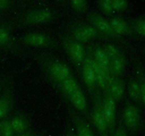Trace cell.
Returning a JSON list of instances; mask_svg holds the SVG:
<instances>
[{
	"mask_svg": "<svg viewBox=\"0 0 145 136\" xmlns=\"http://www.w3.org/2000/svg\"><path fill=\"white\" fill-rule=\"evenodd\" d=\"M33 57L52 86L73 75L69 65L52 54L36 52L33 54Z\"/></svg>",
	"mask_w": 145,
	"mask_h": 136,
	"instance_id": "1",
	"label": "cell"
},
{
	"mask_svg": "<svg viewBox=\"0 0 145 136\" xmlns=\"http://www.w3.org/2000/svg\"><path fill=\"white\" fill-rule=\"evenodd\" d=\"M67 33L72 38L82 44L89 43L93 40L112 41L109 37L102 33L89 22L85 23L78 21L71 23L68 26Z\"/></svg>",
	"mask_w": 145,
	"mask_h": 136,
	"instance_id": "2",
	"label": "cell"
},
{
	"mask_svg": "<svg viewBox=\"0 0 145 136\" xmlns=\"http://www.w3.org/2000/svg\"><path fill=\"white\" fill-rule=\"evenodd\" d=\"M61 48L67 53L74 65L80 73L82 67L86 58V48L84 44L72 38L68 33L59 35Z\"/></svg>",
	"mask_w": 145,
	"mask_h": 136,
	"instance_id": "3",
	"label": "cell"
},
{
	"mask_svg": "<svg viewBox=\"0 0 145 136\" xmlns=\"http://www.w3.org/2000/svg\"><path fill=\"white\" fill-rule=\"evenodd\" d=\"M59 16L57 11L49 7L33 8L18 18V24L19 26L46 24L56 20Z\"/></svg>",
	"mask_w": 145,
	"mask_h": 136,
	"instance_id": "4",
	"label": "cell"
},
{
	"mask_svg": "<svg viewBox=\"0 0 145 136\" xmlns=\"http://www.w3.org/2000/svg\"><path fill=\"white\" fill-rule=\"evenodd\" d=\"M17 41L21 45L43 49L57 50L61 47L59 42L50 34L38 31L25 33L17 38Z\"/></svg>",
	"mask_w": 145,
	"mask_h": 136,
	"instance_id": "5",
	"label": "cell"
},
{
	"mask_svg": "<svg viewBox=\"0 0 145 136\" xmlns=\"http://www.w3.org/2000/svg\"><path fill=\"white\" fill-rule=\"evenodd\" d=\"M121 120L127 134L130 136H135L141 130L142 123L140 109L130 101H125Z\"/></svg>",
	"mask_w": 145,
	"mask_h": 136,
	"instance_id": "6",
	"label": "cell"
},
{
	"mask_svg": "<svg viewBox=\"0 0 145 136\" xmlns=\"http://www.w3.org/2000/svg\"><path fill=\"white\" fill-rule=\"evenodd\" d=\"M91 97L92 100V112L91 113L92 123L99 132V135L108 133L107 123L103 113V94L101 89L99 88L94 94Z\"/></svg>",
	"mask_w": 145,
	"mask_h": 136,
	"instance_id": "7",
	"label": "cell"
},
{
	"mask_svg": "<svg viewBox=\"0 0 145 136\" xmlns=\"http://www.w3.org/2000/svg\"><path fill=\"white\" fill-rule=\"evenodd\" d=\"M86 19H87L88 22L89 24L93 25L95 28H97L102 33L109 37L111 40L116 41L118 42H120V43L125 45V46L129 47L127 41L123 37L119 36L118 35H117L115 33L113 28L110 26V23H109L108 20L102 16L99 13L93 11H90L87 14Z\"/></svg>",
	"mask_w": 145,
	"mask_h": 136,
	"instance_id": "8",
	"label": "cell"
},
{
	"mask_svg": "<svg viewBox=\"0 0 145 136\" xmlns=\"http://www.w3.org/2000/svg\"><path fill=\"white\" fill-rule=\"evenodd\" d=\"M12 30L13 28L11 26L0 24V51L23 56L24 50L16 38H14Z\"/></svg>",
	"mask_w": 145,
	"mask_h": 136,
	"instance_id": "9",
	"label": "cell"
},
{
	"mask_svg": "<svg viewBox=\"0 0 145 136\" xmlns=\"http://www.w3.org/2000/svg\"><path fill=\"white\" fill-rule=\"evenodd\" d=\"M14 105V86L11 78L7 82L0 94V120L7 118Z\"/></svg>",
	"mask_w": 145,
	"mask_h": 136,
	"instance_id": "10",
	"label": "cell"
},
{
	"mask_svg": "<svg viewBox=\"0 0 145 136\" xmlns=\"http://www.w3.org/2000/svg\"><path fill=\"white\" fill-rule=\"evenodd\" d=\"M105 119L107 123L109 136H113L116 128V102L108 92V89L102 93Z\"/></svg>",
	"mask_w": 145,
	"mask_h": 136,
	"instance_id": "11",
	"label": "cell"
},
{
	"mask_svg": "<svg viewBox=\"0 0 145 136\" xmlns=\"http://www.w3.org/2000/svg\"><path fill=\"white\" fill-rule=\"evenodd\" d=\"M65 102L70 118L72 119L75 127L76 135L78 136H95L87 120H85L80 114L77 113L68 101L65 100Z\"/></svg>",
	"mask_w": 145,
	"mask_h": 136,
	"instance_id": "12",
	"label": "cell"
},
{
	"mask_svg": "<svg viewBox=\"0 0 145 136\" xmlns=\"http://www.w3.org/2000/svg\"><path fill=\"white\" fill-rule=\"evenodd\" d=\"M67 101H69L71 106L76 111L79 112L82 116H84L85 119H86L87 121H91V113L89 111L87 99H86V96L82 91V88L79 87L74 93L72 94L68 98Z\"/></svg>",
	"mask_w": 145,
	"mask_h": 136,
	"instance_id": "13",
	"label": "cell"
},
{
	"mask_svg": "<svg viewBox=\"0 0 145 136\" xmlns=\"http://www.w3.org/2000/svg\"><path fill=\"white\" fill-rule=\"evenodd\" d=\"M80 75L89 94L91 95V96H92L97 91L99 87H98L97 82H96L95 74L87 58H86L84 62L82 69H81Z\"/></svg>",
	"mask_w": 145,
	"mask_h": 136,
	"instance_id": "14",
	"label": "cell"
},
{
	"mask_svg": "<svg viewBox=\"0 0 145 136\" xmlns=\"http://www.w3.org/2000/svg\"><path fill=\"white\" fill-rule=\"evenodd\" d=\"M108 21L113 31L119 36L123 37V35H126L133 38H137L138 37L133 31L128 21L123 17L120 16H111Z\"/></svg>",
	"mask_w": 145,
	"mask_h": 136,
	"instance_id": "15",
	"label": "cell"
},
{
	"mask_svg": "<svg viewBox=\"0 0 145 136\" xmlns=\"http://www.w3.org/2000/svg\"><path fill=\"white\" fill-rule=\"evenodd\" d=\"M10 122L14 134L27 131L30 129L31 125L30 116L26 113L21 110L16 111L10 119Z\"/></svg>",
	"mask_w": 145,
	"mask_h": 136,
	"instance_id": "16",
	"label": "cell"
},
{
	"mask_svg": "<svg viewBox=\"0 0 145 136\" xmlns=\"http://www.w3.org/2000/svg\"><path fill=\"white\" fill-rule=\"evenodd\" d=\"M108 90L116 103H118L124 97L125 82L122 77H115L110 75L108 81Z\"/></svg>",
	"mask_w": 145,
	"mask_h": 136,
	"instance_id": "17",
	"label": "cell"
},
{
	"mask_svg": "<svg viewBox=\"0 0 145 136\" xmlns=\"http://www.w3.org/2000/svg\"><path fill=\"white\" fill-rule=\"evenodd\" d=\"M55 89L57 90V92L60 94L65 100H67L68 98L74 93L79 87V83L76 78L74 76V75L64 79L62 82L58 83L55 86H53Z\"/></svg>",
	"mask_w": 145,
	"mask_h": 136,
	"instance_id": "18",
	"label": "cell"
},
{
	"mask_svg": "<svg viewBox=\"0 0 145 136\" xmlns=\"http://www.w3.org/2000/svg\"><path fill=\"white\" fill-rule=\"evenodd\" d=\"M127 64V58L125 54L122 52L118 57L110 60L109 72L115 77H122L125 72Z\"/></svg>",
	"mask_w": 145,
	"mask_h": 136,
	"instance_id": "19",
	"label": "cell"
},
{
	"mask_svg": "<svg viewBox=\"0 0 145 136\" xmlns=\"http://www.w3.org/2000/svg\"><path fill=\"white\" fill-rule=\"evenodd\" d=\"M127 89L129 97L133 102L138 105L142 104L140 84L136 76H130L129 78L127 84Z\"/></svg>",
	"mask_w": 145,
	"mask_h": 136,
	"instance_id": "20",
	"label": "cell"
},
{
	"mask_svg": "<svg viewBox=\"0 0 145 136\" xmlns=\"http://www.w3.org/2000/svg\"><path fill=\"white\" fill-rule=\"evenodd\" d=\"M133 65L135 76L138 79L141 89L142 103L145 107V67L141 61L136 57L133 58Z\"/></svg>",
	"mask_w": 145,
	"mask_h": 136,
	"instance_id": "21",
	"label": "cell"
},
{
	"mask_svg": "<svg viewBox=\"0 0 145 136\" xmlns=\"http://www.w3.org/2000/svg\"><path fill=\"white\" fill-rule=\"evenodd\" d=\"M90 45L92 55L95 61L102 67L109 69L110 60L103 50L102 45H101L99 43H93Z\"/></svg>",
	"mask_w": 145,
	"mask_h": 136,
	"instance_id": "22",
	"label": "cell"
},
{
	"mask_svg": "<svg viewBox=\"0 0 145 136\" xmlns=\"http://www.w3.org/2000/svg\"><path fill=\"white\" fill-rule=\"evenodd\" d=\"M128 23L132 29L137 36L145 38V18L144 17L133 18L128 20Z\"/></svg>",
	"mask_w": 145,
	"mask_h": 136,
	"instance_id": "23",
	"label": "cell"
},
{
	"mask_svg": "<svg viewBox=\"0 0 145 136\" xmlns=\"http://www.w3.org/2000/svg\"><path fill=\"white\" fill-rule=\"evenodd\" d=\"M102 48L110 60L116 58L123 52L119 47L113 43H105L102 45Z\"/></svg>",
	"mask_w": 145,
	"mask_h": 136,
	"instance_id": "24",
	"label": "cell"
},
{
	"mask_svg": "<svg viewBox=\"0 0 145 136\" xmlns=\"http://www.w3.org/2000/svg\"><path fill=\"white\" fill-rule=\"evenodd\" d=\"M97 4L102 14L109 17L113 16L114 11L112 7L111 0H97Z\"/></svg>",
	"mask_w": 145,
	"mask_h": 136,
	"instance_id": "25",
	"label": "cell"
},
{
	"mask_svg": "<svg viewBox=\"0 0 145 136\" xmlns=\"http://www.w3.org/2000/svg\"><path fill=\"white\" fill-rule=\"evenodd\" d=\"M14 132L11 127L9 118L0 120V136H14Z\"/></svg>",
	"mask_w": 145,
	"mask_h": 136,
	"instance_id": "26",
	"label": "cell"
},
{
	"mask_svg": "<svg viewBox=\"0 0 145 136\" xmlns=\"http://www.w3.org/2000/svg\"><path fill=\"white\" fill-rule=\"evenodd\" d=\"M72 8L79 14H86L89 8L87 0H69Z\"/></svg>",
	"mask_w": 145,
	"mask_h": 136,
	"instance_id": "27",
	"label": "cell"
},
{
	"mask_svg": "<svg viewBox=\"0 0 145 136\" xmlns=\"http://www.w3.org/2000/svg\"><path fill=\"white\" fill-rule=\"evenodd\" d=\"M113 11L116 12H124L129 8L127 0H111Z\"/></svg>",
	"mask_w": 145,
	"mask_h": 136,
	"instance_id": "28",
	"label": "cell"
},
{
	"mask_svg": "<svg viewBox=\"0 0 145 136\" xmlns=\"http://www.w3.org/2000/svg\"><path fill=\"white\" fill-rule=\"evenodd\" d=\"M113 136H128V134H127V131H126L125 128L123 126L121 118L119 120L118 124L116 126Z\"/></svg>",
	"mask_w": 145,
	"mask_h": 136,
	"instance_id": "29",
	"label": "cell"
},
{
	"mask_svg": "<svg viewBox=\"0 0 145 136\" xmlns=\"http://www.w3.org/2000/svg\"><path fill=\"white\" fill-rule=\"evenodd\" d=\"M11 7V0H0V11L8 10Z\"/></svg>",
	"mask_w": 145,
	"mask_h": 136,
	"instance_id": "30",
	"label": "cell"
},
{
	"mask_svg": "<svg viewBox=\"0 0 145 136\" xmlns=\"http://www.w3.org/2000/svg\"><path fill=\"white\" fill-rule=\"evenodd\" d=\"M34 133H35L32 130L29 129L27 131L23 132V133H18V134H14V136H32Z\"/></svg>",
	"mask_w": 145,
	"mask_h": 136,
	"instance_id": "31",
	"label": "cell"
},
{
	"mask_svg": "<svg viewBox=\"0 0 145 136\" xmlns=\"http://www.w3.org/2000/svg\"><path fill=\"white\" fill-rule=\"evenodd\" d=\"M7 76H2V77L0 78V94H1V92H2V89L4 88V85H5L6 82H7Z\"/></svg>",
	"mask_w": 145,
	"mask_h": 136,
	"instance_id": "32",
	"label": "cell"
},
{
	"mask_svg": "<svg viewBox=\"0 0 145 136\" xmlns=\"http://www.w3.org/2000/svg\"><path fill=\"white\" fill-rule=\"evenodd\" d=\"M65 136H78V135H76V133H75L74 132L72 131V130H68L67 131L66 134H65Z\"/></svg>",
	"mask_w": 145,
	"mask_h": 136,
	"instance_id": "33",
	"label": "cell"
},
{
	"mask_svg": "<svg viewBox=\"0 0 145 136\" xmlns=\"http://www.w3.org/2000/svg\"><path fill=\"white\" fill-rule=\"evenodd\" d=\"M57 1L58 2L60 3V4H66V3H67L68 0H57Z\"/></svg>",
	"mask_w": 145,
	"mask_h": 136,
	"instance_id": "34",
	"label": "cell"
},
{
	"mask_svg": "<svg viewBox=\"0 0 145 136\" xmlns=\"http://www.w3.org/2000/svg\"><path fill=\"white\" fill-rule=\"evenodd\" d=\"M32 136H45L42 133H34Z\"/></svg>",
	"mask_w": 145,
	"mask_h": 136,
	"instance_id": "35",
	"label": "cell"
},
{
	"mask_svg": "<svg viewBox=\"0 0 145 136\" xmlns=\"http://www.w3.org/2000/svg\"><path fill=\"white\" fill-rule=\"evenodd\" d=\"M100 136H109L108 133H105V134H101V135H99Z\"/></svg>",
	"mask_w": 145,
	"mask_h": 136,
	"instance_id": "36",
	"label": "cell"
},
{
	"mask_svg": "<svg viewBox=\"0 0 145 136\" xmlns=\"http://www.w3.org/2000/svg\"><path fill=\"white\" fill-rule=\"evenodd\" d=\"M40 1H45V0H40Z\"/></svg>",
	"mask_w": 145,
	"mask_h": 136,
	"instance_id": "37",
	"label": "cell"
},
{
	"mask_svg": "<svg viewBox=\"0 0 145 136\" xmlns=\"http://www.w3.org/2000/svg\"><path fill=\"white\" fill-rule=\"evenodd\" d=\"M144 18H145V16H144Z\"/></svg>",
	"mask_w": 145,
	"mask_h": 136,
	"instance_id": "38",
	"label": "cell"
}]
</instances>
